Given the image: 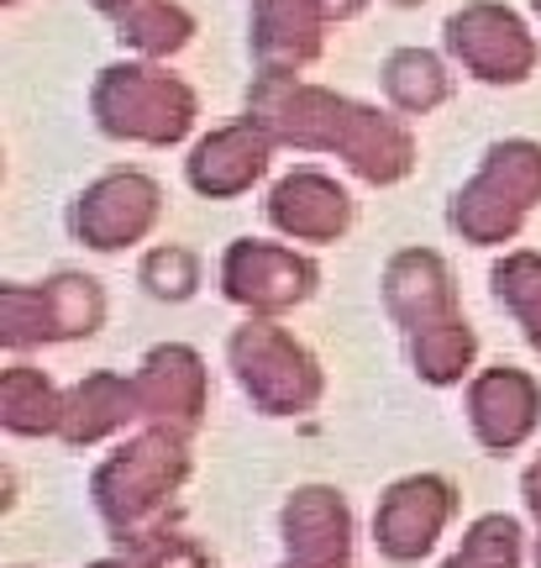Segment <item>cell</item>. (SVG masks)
<instances>
[{"label": "cell", "mask_w": 541, "mask_h": 568, "mask_svg": "<svg viewBox=\"0 0 541 568\" xmlns=\"http://www.w3.org/2000/svg\"><path fill=\"white\" fill-rule=\"evenodd\" d=\"M105 17H116L121 38L142 53H174L190 42V17L174 11L169 0H95Z\"/></svg>", "instance_id": "cell-20"}, {"label": "cell", "mask_w": 541, "mask_h": 568, "mask_svg": "<svg viewBox=\"0 0 541 568\" xmlns=\"http://www.w3.org/2000/svg\"><path fill=\"white\" fill-rule=\"evenodd\" d=\"M0 422L17 437H48L63 422V395L42 379V368H6L0 374Z\"/></svg>", "instance_id": "cell-19"}, {"label": "cell", "mask_w": 541, "mask_h": 568, "mask_svg": "<svg viewBox=\"0 0 541 568\" xmlns=\"http://www.w3.org/2000/svg\"><path fill=\"white\" fill-rule=\"evenodd\" d=\"M126 558L137 568H216V558H211L195 537H184L180 527H163V531H153V537L132 542Z\"/></svg>", "instance_id": "cell-25"}, {"label": "cell", "mask_w": 541, "mask_h": 568, "mask_svg": "<svg viewBox=\"0 0 541 568\" xmlns=\"http://www.w3.org/2000/svg\"><path fill=\"white\" fill-rule=\"evenodd\" d=\"M521 558H525L521 521L494 510V516H479L473 527L462 531V548L441 568H521Z\"/></svg>", "instance_id": "cell-22"}, {"label": "cell", "mask_w": 541, "mask_h": 568, "mask_svg": "<svg viewBox=\"0 0 541 568\" xmlns=\"http://www.w3.org/2000/svg\"><path fill=\"white\" fill-rule=\"evenodd\" d=\"M279 568H353V564H295V558H284Z\"/></svg>", "instance_id": "cell-29"}, {"label": "cell", "mask_w": 541, "mask_h": 568, "mask_svg": "<svg viewBox=\"0 0 541 568\" xmlns=\"http://www.w3.org/2000/svg\"><path fill=\"white\" fill-rule=\"evenodd\" d=\"M17 568H21V564H17Z\"/></svg>", "instance_id": "cell-31"}, {"label": "cell", "mask_w": 541, "mask_h": 568, "mask_svg": "<svg viewBox=\"0 0 541 568\" xmlns=\"http://www.w3.org/2000/svg\"><path fill=\"white\" fill-rule=\"evenodd\" d=\"M541 422V389L525 368H489L468 389V426L489 453H516Z\"/></svg>", "instance_id": "cell-13"}, {"label": "cell", "mask_w": 541, "mask_h": 568, "mask_svg": "<svg viewBox=\"0 0 541 568\" xmlns=\"http://www.w3.org/2000/svg\"><path fill=\"white\" fill-rule=\"evenodd\" d=\"M458 516V489L441 474H410L389 485L374 510V548L389 564H421L426 552L441 542L447 521Z\"/></svg>", "instance_id": "cell-8"}, {"label": "cell", "mask_w": 541, "mask_h": 568, "mask_svg": "<svg viewBox=\"0 0 541 568\" xmlns=\"http://www.w3.org/2000/svg\"><path fill=\"white\" fill-rule=\"evenodd\" d=\"M142 406H137V385L121 379V374H90L84 385H74L63 395V422H59V437L69 447H90L121 432L126 422H137Z\"/></svg>", "instance_id": "cell-18"}, {"label": "cell", "mask_w": 541, "mask_h": 568, "mask_svg": "<svg viewBox=\"0 0 541 568\" xmlns=\"http://www.w3.org/2000/svg\"><path fill=\"white\" fill-rule=\"evenodd\" d=\"M279 531L295 564H353V506L331 485L295 489L279 510Z\"/></svg>", "instance_id": "cell-14"}, {"label": "cell", "mask_w": 541, "mask_h": 568, "mask_svg": "<svg viewBox=\"0 0 541 568\" xmlns=\"http://www.w3.org/2000/svg\"><path fill=\"white\" fill-rule=\"evenodd\" d=\"M541 205V148L537 142H494L489 159L452 201V226L468 243H510L521 222Z\"/></svg>", "instance_id": "cell-4"}, {"label": "cell", "mask_w": 541, "mask_h": 568, "mask_svg": "<svg viewBox=\"0 0 541 568\" xmlns=\"http://www.w3.org/2000/svg\"><path fill=\"white\" fill-rule=\"evenodd\" d=\"M95 122L111 138H132V142H180L195 126V95L190 84H180L174 74L159 69H105L95 84Z\"/></svg>", "instance_id": "cell-6"}, {"label": "cell", "mask_w": 541, "mask_h": 568, "mask_svg": "<svg viewBox=\"0 0 541 568\" xmlns=\"http://www.w3.org/2000/svg\"><path fill=\"white\" fill-rule=\"evenodd\" d=\"M268 153H274V138L263 132L258 122H237V126H221L211 138L190 153L184 174L190 184L211 195V201H232L242 190H253L268 169Z\"/></svg>", "instance_id": "cell-15"}, {"label": "cell", "mask_w": 541, "mask_h": 568, "mask_svg": "<svg viewBox=\"0 0 541 568\" xmlns=\"http://www.w3.org/2000/svg\"><path fill=\"white\" fill-rule=\"evenodd\" d=\"M494 295L521 322L525 343L541 353V253H510L504 264H494Z\"/></svg>", "instance_id": "cell-23"}, {"label": "cell", "mask_w": 541, "mask_h": 568, "mask_svg": "<svg viewBox=\"0 0 541 568\" xmlns=\"http://www.w3.org/2000/svg\"><path fill=\"white\" fill-rule=\"evenodd\" d=\"M247 122H258L274 142H295V148H321L341 153L363 180L395 184L410 174L416 163V142L395 116H379L358 101H341L326 90L295 80H258L247 95Z\"/></svg>", "instance_id": "cell-1"}, {"label": "cell", "mask_w": 541, "mask_h": 568, "mask_svg": "<svg viewBox=\"0 0 541 568\" xmlns=\"http://www.w3.org/2000/svg\"><path fill=\"white\" fill-rule=\"evenodd\" d=\"M232 368L263 416H300L321 400V368L284 326L247 322L232 332Z\"/></svg>", "instance_id": "cell-5"}, {"label": "cell", "mask_w": 541, "mask_h": 568, "mask_svg": "<svg viewBox=\"0 0 541 568\" xmlns=\"http://www.w3.org/2000/svg\"><path fill=\"white\" fill-rule=\"evenodd\" d=\"M447 48L458 53L462 69H473L489 84H516L537 63V42L525 27L500 6H468L447 21Z\"/></svg>", "instance_id": "cell-11"}, {"label": "cell", "mask_w": 541, "mask_h": 568, "mask_svg": "<svg viewBox=\"0 0 541 568\" xmlns=\"http://www.w3.org/2000/svg\"><path fill=\"white\" fill-rule=\"evenodd\" d=\"M321 0H263L253 32L263 80H295V69L321 53Z\"/></svg>", "instance_id": "cell-17"}, {"label": "cell", "mask_w": 541, "mask_h": 568, "mask_svg": "<svg viewBox=\"0 0 541 568\" xmlns=\"http://www.w3.org/2000/svg\"><path fill=\"white\" fill-rule=\"evenodd\" d=\"M384 90H389V101L400 105V111L426 116V111H437V105L447 101L452 80H447V69H441L431 53L405 48V53H395V59L384 63Z\"/></svg>", "instance_id": "cell-21"}, {"label": "cell", "mask_w": 541, "mask_h": 568, "mask_svg": "<svg viewBox=\"0 0 541 568\" xmlns=\"http://www.w3.org/2000/svg\"><path fill=\"white\" fill-rule=\"evenodd\" d=\"M268 222L295 243H337L353 222V201L337 180H326L316 169H295L289 180L274 184L268 195Z\"/></svg>", "instance_id": "cell-16"}, {"label": "cell", "mask_w": 541, "mask_h": 568, "mask_svg": "<svg viewBox=\"0 0 541 568\" xmlns=\"http://www.w3.org/2000/svg\"><path fill=\"white\" fill-rule=\"evenodd\" d=\"M358 6H363V0H321V11H326V17H353Z\"/></svg>", "instance_id": "cell-27"}, {"label": "cell", "mask_w": 541, "mask_h": 568, "mask_svg": "<svg viewBox=\"0 0 541 568\" xmlns=\"http://www.w3.org/2000/svg\"><path fill=\"white\" fill-rule=\"evenodd\" d=\"M521 489H525V506H531V516H537V527H541V458L525 468ZM537 568H541V537H537Z\"/></svg>", "instance_id": "cell-26"}, {"label": "cell", "mask_w": 541, "mask_h": 568, "mask_svg": "<svg viewBox=\"0 0 541 568\" xmlns=\"http://www.w3.org/2000/svg\"><path fill=\"white\" fill-rule=\"evenodd\" d=\"M105 316V295L90 274H59L48 284H6L0 290V337L11 347L90 337Z\"/></svg>", "instance_id": "cell-7"}, {"label": "cell", "mask_w": 541, "mask_h": 568, "mask_svg": "<svg viewBox=\"0 0 541 568\" xmlns=\"http://www.w3.org/2000/svg\"><path fill=\"white\" fill-rule=\"evenodd\" d=\"M137 385V406L142 416L163 432H180L190 437L205 416V364L195 347L184 343H169V347H153L142 368L132 374Z\"/></svg>", "instance_id": "cell-12"}, {"label": "cell", "mask_w": 541, "mask_h": 568, "mask_svg": "<svg viewBox=\"0 0 541 568\" xmlns=\"http://www.w3.org/2000/svg\"><path fill=\"white\" fill-rule=\"evenodd\" d=\"M221 290H226V301L253 305L263 316H274V311L300 305L316 290V268L295 247L253 243L247 237V243L226 247V258H221Z\"/></svg>", "instance_id": "cell-10"}, {"label": "cell", "mask_w": 541, "mask_h": 568, "mask_svg": "<svg viewBox=\"0 0 541 568\" xmlns=\"http://www.w3.org/2000/svg\"><path fill=\"white\" fill-rule=\"evenodd\" d=\"M384 301L410 337V358L431 385H458L473 364V332L458 311V284L431 247H405L384 268Z\"/></svg>", "instance_id": "cell-2"}, {"label": "cell", "mask_w": 541, "mask_h": 568, "mask_svg": "<svg viewBox=\"0 0 541 568\" xmlns=\"http://www.w3.org/2000/svg\"><path fill=\"white\" fill-rule=\"evenodd\" d=\"M84 568H137L132 558H95V564H84Z\"/></svg>", "instance_id": "cell-28"}, {"label": "cell", "mask_w": 541, "mask_h": 568, "mask_svg": "<svg viewBox=\"0 0 541 568\" xmlns=\"http://www.w3.org/2000/svg\"><path fill=\"white\" fill-rule=\"evenodd\" d=\"M184 479H190V447L180 432L153 426L137 443L111 453L90 479V495H95L111 542L126 552L142 537L174 527V495L184 489Z\"/></svg>", "instance_id": "cell-3"}, {"label": "cell", "mask_w": 541, "mask_h": 568, "mask_svg": "<svg viewBox=\"0 0 541 568\" xmlns=\"http://www.w3.org/2000/svg\"><path fill=\"white\" fill-rule=\"evenodd\" d=\"M163 216V190L147 174L126 169V174H105L80 195L74 205V237L101 253H116V247L142 243Z\"/></svg>", "instance_id": "cell-9"}, {"label": "cell", "mask_w": 541, "mask_h": 568, "mask_svg": "<svg viewBox=\"0 0 541 568\" xmlns=\"http://www.w3.org/2000/svg\"><path fill=\"white\" fill-rule=\"evenodd\" d=\"M400 6H410V0H400Z\"/></svg>", "instance_id": "cell-30"}, {"label": "cell", "mask_w": 541, "mask_h": 568, "mask_svg": "<svg viewBox=\"0 0 541 568\" xmlns=\"http://www.w3.org/2000/svg\"><path fill=\"white\" fill-rule=\"evenodd\" d=\"M142 284L159 295V301H190L195 284H201V264L190 247H153L142 258Z\"/></svg>", "instance_id": "cell-24"}]
</instances>
